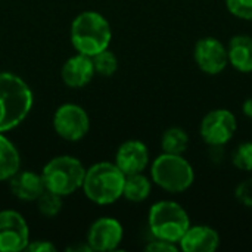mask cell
Returning a JSON list of instances; mask_svg holds the SVG:
<instances>
[{
	"label": "cell",
	"mask_w": 252,
	"mask_h": 252,
	"mask_svg": "<svg viewBox=\"0 0 252 252\" xmlns=\"http://www.w3.org/2000/svg\"><path fill=\"white\" fill-rule=\"evenodd\" d=\"M30 86L16 74L0 72V133L10 131L25 121L32 109Z\"/></svg>",
	"instance_id": "cell-1"
},
{
	"label": "cell",
	"mask_w": 252,
	"mask_h": 252,
	"mask_svg": "<svg viewBox=\"0 0 252 252\" xmlns=\"http://www.w3.org/2000/svg\"><path fill=\"white\" fill-rule=\"evenodd\" d=\"M71 44L77 53L93 58L99 52L109 49L112 30L108 19L94 10L78 13L71 22Z\"/></svg>",
	"instance_id": "cell-2"
},
{
	"label": "cell",
	"mask_w": 252,
	"mask_h": 252,
	"mask_svg": "<svg viewBox=\"0 0 252 252\" xmlns=\"http://www.w3.org/2000/svg\"><path fill=\"white\" fill-rule=\"evenodd\" d=\"M126 174L115 162H96L86 168L83 180V192L92 202L97 205H111L123 198Z\"/></svg>",
	"instance_id": "cell-3"
},
{
	"label": "cell",
	"mask_w": 252,
	"mask_h": 252,
	"mask_svg": "<svg viewBox=\"0 0 252 252\" xmlns=\"http://www.w3.org/2000/svg\"><path fill=\"white\" fill-rule=\"evenodd\" d=\"M151 180L165 192L183 193L193 185L195 171L183 155L162 152L151 164Z\"/></svg>",
	"instance_id": "cell-4"
},
{
	"label": "cell",
	"mask_w": 252,
	"mask_h": 252,
	"mask_svg": "<svg viewBox=\"0 0 252 252\" xmlns=\"http://www.w3.org/2000/svg\"><path fill=\"white\" fill-rule=\"evenodd\" d=\"M148 226L154 238L179 245V241L190 227V219L180 204L164 199L149 208Z\"/></svg>",
	"instance_id": "cell-5"
},
{
	"label": "cell",
	"mask_w": 252,
	"mask_h": 252,
	"mask_svg": "<svg viewBox=\"0 0 252 252\" xmlns=\"http://www.w3.org/2000/svg\"><path fill=\"white\" fill-rule=\"evenodd\" d=\"M86 168L83 162L71 155L52 158L41 170V177L47 190L65 198L75 193L83 186Z\"/></svg>",
	"instance_id": "cell-6"
},
{
	"label": "cell",
	"mask_w": 252,
	"mask_h": 252,
	"mask_svg": "<svg viewBox=\"0 0 252 252\" xmlns=\"http://www.w3.org/2000/svg\"><path fill=\"white\" fill-rule=\"evenodd\" d=\"M53 130L66 142H78L90 130V118L86 109L77 103H63L53 114Z\"/></svg>",
	"instance_id": "cell-7"
},
{
	"label": "cell",
	"mask_w": 252,
	"mask_h": 252,
	"mask_svg": "<svg viewBox=\"0 0 252 252\" xmlns=\"http://www.w3.org/2000/svg\"><path fill=\"white\" fill-rule=\"evenodd\" d=\"M238 130V120L229 109L220 108L210 111L201 121V139L211 148L227 145Z\"/></svg>",
	"instance_id": "cell-8"
},
{
	"label": "cell",
	"mask_w": 252,
	"mask_h": 252,
	"mask_svg": "<svg viewBox=\"0 0 252 252\" xmlns=\"http://www.w3.org/2000/svg\"><path fill=\"white\" fill-rule=\"evenodd\" d=\"M30 242L27 220L15 210L0 211V252L25 251Z\"/></svg>",
	"instance_id": "cell-9"
},
{
	"label": "cell",
	"mask_w": 252,
	"mask_h": 252,
	"mask_svg": "<svg viewBox=\"0 0 252 252\" xmlns=\"http://www.w3.org/2000/svg\"><path fill=\"white\" fill-rule=\"evenodd\" d=\"M198 68L207 75H219L229 65L227 47L216 37H202L193 47Z\"/></svg>",
	"instance_id": "cell-10"
},
{
	"label": "cell",
	"mask_w": 252,
	"mask_h": 252,
	"mask_svg": "<svg viewBox=\"0 0 252 252\" xmlns=\"http://www.w3.org/2000/svg\"><path fill=\"white\" fill-rule=\"evenodd\" d=\"M124 229L117 219L100 217L94 220L87 232V245L92 251H114L123 242Z\"/></svg>",
	"instance_id": "cell-11"
},
{
	"label": "cell",
	"mask_w": 252,
	"mask_h": 252,
	"mask_svg": "<svg viewBox=\"0 0 252 252\" xmlns=\"http://www.w3.org/2000/svg\"><path fill=\"white\" fill-rule=\"evenodd\" d=\"M114 162L126 176L143 173L149 165V149L140 140H127L118 146Z\"/></svg>",
	"instance_id": "cell-12"
},
{
	"label": "cell",
	"mask_w": 252,
	"mask_h": 252,
	"mask_svg": "<svg viewBox=\"0 0 252 252\" xmlns=\"http://www.w3.org/2000/svg\"><path fill=\"white\" fill-rule=\"evenodd\" d=\"M219 232L207 224H190V227L179 241V248L183 252H214L219 250Z\"/></svg>",
	"instance_id": "cell-13"
},
{
	"label": "cell",
	"mask_w": 252,
	"mask_h": 252,
	"mask_svg": "<svg viewBox=\"0 0 252 252\" xmlns=\"http://www.w3.org/2000/svg\"><path fill=\"white\" fill-rule=\"evenodd\" d=\"M94 66L90 56L77 53L65 61L61 69V77L65 86L71 89L86 87L94 77Z\"/></svg>",
	"instance_id": "cell-14"
},
{
	"label": "cell",
	"mask_w": 252,
	"mask_h": 252,
	"mask_svg": "<svg viewBox=\"0 0 252 252\" xmlns=\"http://www.w3.org/2000/svg\"><path fill=\"white\" fill-rule=\"evenodd\" d=\"M10 192L15 198L24 202H34L46 190L41 173H34L30 170L16 171L9 180Z\"/></svg>",
	"instance_id": "cell-15"
},
{
	"label": "cell",
	"mask_w": 252,
	"mask_h": 252,
	"mask_svg": "<svg viewBox=\"0 0 252 252\" xmlns=\"http://www.w3.org/2000/svg\"><path fill=\"white\" fill-rule=\"evenodd\" d=\"M229 63L239 72H252V37L248 34L233 35L227 46Z\"/></svg>",
	"instance_id": "cell-16"
},
{
	"label": "cell",
	"mask_w": 252,
	"mask_h": 252,
	"mask_svg": "<svg viewBox=\"0 0 252 252\" xmlns=\"http://www.w3.org/2000/svg\"><path fill=\"white\" fill-rule=\"evenodd\" d=\"M21 170V157L16 146L0 133V182H7Z\"/></svg>",
	"instance_id": "cell-17"
},
{
	"label": "cell",
	"mask_w": 252,
	"mask_h": 252,
	"mask_svg": "<svg viewBox=\"0 0 252 252\" xmlns=\"http://www.w3.org/2000/svg\"><path fill=\"white\" fill-rule=\"evenodd\" d=\"M152 190V180L143 173L126 176L123 198L130 202H143L149 198Z\"/></svg>",
	"instance_id": "cell-18"
},
{
	"label": "cell",
	"mask_w": 252,
	"mask_h": 252,
	"mask_svg": "<svg viewBox=\"0 0 252 252\" xmlns=\"http://www.w3.org/2000/svg\"><path fill=\"white\" fill-rule=\"evenodd\" d=\"M189 146V134L180 127H170L161 137V148L165 154L183 155Z\"/></svg>",
	"instance_id": "cell-19"
},
{
	"label": "cell",
	"mask_w": 252,
	"mask_h": 252,
	"mask_svg": "<svg viewBox=\"0 0 252 252\" xmlns=\"http://www.w3.org/2000/svg\"><path fill=\"white\" fill-rule=\"evenodd\" d=\"M94 72L100 77H112L118 69V58L109 49H105L92 58Z\"/></svg>",
	"instance_id": "cell-20"
},
{
	"label": "cell",
	"mask_w": 252,
	"mask_h": 252,
	"mask_svg": "<svg viewBox=\"0 0 252 252\" xmlns=\"http://www.w3.org/2000/svg\"><path fill=\"white\" fill-rule=\"evenodd\" d=\"M35 202H37L38 213L47 219L56 217L59 214V211L62 210V196H59L58 193H53L47 189L38 196V199Z\"/></svg>",
	"instance_id": "cell-21"
},
{
	"label": "cell",
	"mask_w": 252,
	"mask_h": 252,
	"mask_svg": "<svg viewBox=\"0 0 252 252\" xmlns=\"http://www.w3.org/2000/svg\"><path fill=\"white\" fill-rule=\"evenodd\" d=\"M232 162L233 165L241 170V171H247L251 173L252 171V140L251 142H244L241 143L233 155H232Z\"/></svg>",
	"instance_id": "cell-22"
},
{
	"label": "cell",
	"mask_w": 252,
	"mask_h": 252,
	"mask_svg": "<svg viewBox=\"0 0 252 252\" xmlns=\"http://www.w3.org/2000/svg\"><path fill=\"white\" fill-rule=\"evenodd\" d=\"M226 7L238 19L252 21V0H226Z\"/></svg>",
	"instance_id": "cell-23"
},
{
	"label": "cell",
	"mask_w": 252,
	"mask_h": 252,
	"mask_svg": "<svg viewBox=\"0 0 252 252\" xmlns=\"http://www.w3.org/2000/svg\"><path fill=\"white\" fill-rule=\"evenodd\" d=\"M235 198L236 201L244 205L245 208L252 210V177L241 182L235 189Z\"/></svg>",
	"instance_id": "cell-24"
},
{
	"label": "cell",
	"mask_w": 252,
	"mask_h": 252,
	"mask_svg": "<svg viewBox=\"0 0 252 252\" xmlns=\"http://www.w3.org/2000/svg\"><path fill=\"white\" fill-rule=\"evenodd\" d=\"M180 250L177 244L164 241V239H157L154 238V241H151L146 247L145 251L149 252H177Z\"/></svg>",
	"instance_id": "cell-25"
},
{
	"label": "cell",
	"mask_w": 252,
	"mask_h": 252,
	"mask_svg": "<svg viewBox=\"0 0 252 252\" xmlns=\"http://www.w3.org/2000/svg\"><path fill=\"white\" fill-rule=\"evenodd\" d=\"M25 251L30 252H55L56 251V247L49 242V241H44V239H38V241H30Z\"/></svg>",
	"instance_id": "cell-26"
},
{
	"label": "cell",
	"mask_w": 252,
	"mask_h": 252,
	"mask_svg": "<svg viewBox=\"0 0 252 252\" xmlns=\"http://www.w3.org/2000/svg\"><path fill=\"white\" fill-rule=\"evenodd\" d=\"M242 112L245 114V117L252 120V97H248L244 103H242Z\"/></svg>",
	"instance_id": "cell-27"
}]
</instances>
